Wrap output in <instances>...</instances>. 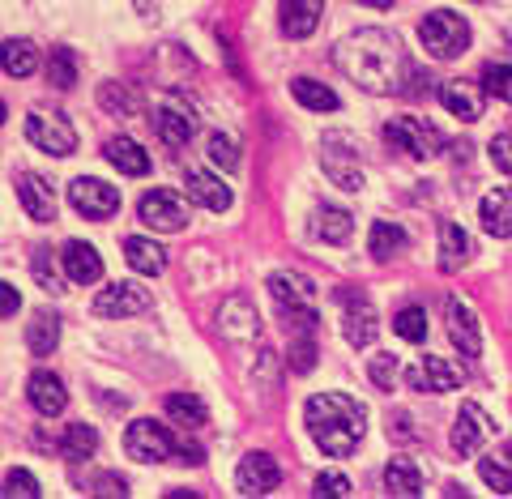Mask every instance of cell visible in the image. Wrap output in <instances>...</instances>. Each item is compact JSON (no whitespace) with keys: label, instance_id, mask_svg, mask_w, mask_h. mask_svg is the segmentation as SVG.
Here are the masks:
<instances>
[{"label":"cell","instance_id":"cell-1","mask_svg":"<svg viewBox=\"0 0 512 499\" xmlns=\"http://www.w3.org/2000/svg\"><path fill=\"white\" fill-rule=\"evenodd\" d=\"M333 64L367 94H397L410 77V60H406L402 39L380 26H367L359 35L342 39L333 47Z\"/></svg>","mask_w":512,"mask_h":499},{"label":"cell","instance_id":"cell-2","mask_svg":"<svg viewBox=\"0 0 512 499\" xmlns=\"http://www.w3.org/2000/svg\"><path fill=\"white\" fill-rule=\"evenodd\" d=\"M363 418L367 410L355 397L346 393H316L303 406V423H308V436L325 457H350L363 440Z\"/></svg>","mask_w":512,"mask_h":499},{"label":"cell","instance_id":"cell-3","mask_svg":"<svg viewBox=\"0 0 512 499\" xmlns=\"http://www.w3.org/2000/svg\"><path fill=\"white\" fill-rule=\"evenodd\" d=\"M419 39L436 60H457L470 47V22L461 18V13L431 9L427 18L419 22Z\"/></svg>","mask_w":512,"mask_h":499},{"label":"cell","instance_id":"cell-4","mask_svg":"<svg viewBox=\"0 0 512 499\" xmlns=\"http://www.w3.org/2000/svg\"><path fill=\"white\" fill-rule=\"evenodd\" d=\"M26 141L43 154L69 158L77 150V128L60 116V111H30L26 116Z\"/></svg>","mask_w":512,"mask_h":499},{"label":"cell","instance_id":"cell-5","mask_svg":"<svg viewBox=\"0 0 512 499\" xmlns=\"http://www.w3.org/2000/svg\"><path fill=\"white\" fill-rule=\"evenodd\" d=\"M384 141L410 158H436L440 154V133L419 116H393L384 124Z\"/></svg>","mask_w":512,"mask_h":499},{"label":"cell","instance_id":"cell-6","mask_svg":"<svg viewBox=\"0 0 512 499\" xmlns=\"http://www.w3.org/2000/svg\"><path fill=\"white\" fill-rule=\"evenodd\" d=\"M124 448L128 457L141 461V465H158L175 453V440L163 423H154V418H137V423H128L124 431Z\"/></svg>","mask_w":512,"mask_h":499},{"label":"cell","instance_id":"cell-7","mask_svg":"<svg viewBox=\"0 0 512 499\" xmlns=\"http://www.w3.org/2000/svg\"><path fill=\"white\" fill-rule=\"evenodd\" d=\"M90 312L99 320H124V316H141L150 312V291L137 282H116V286H103L99 295H94Z\"/></svg>","mask_w":512,"mask_h":499},{"label":"cell","instance_id":"cell-8","mask_svg":"<svg viewBox=\"0 0 512 499\" xmlns=\"http://www.w3.org/2000/svg\"><path fill=\"white\" fill-rule=\"evenodd\" d=\"M342 333H346V342L363 350V346H372L376 342V333H380V316L372 308V299H367L363 291H342Z\"/></svg>","mask_w":512,"mask_h":499},{"label":"cell","instance_id":"cell-9","mask_svg":"<svg viewBox=\"0 0 512 499\" xmlns=\"http://www.w3.org/2000/svg\"><path fill=\"white\" fill-rule=\"evenodd\" d=\"M137 218L146 222L150 231H163V235H171V231H184V222H188V205H184L180 192L154 188V192H146V197H141V205H137Z\"/></svg>","mask_w":512,"mask_h":499},{"label":"cell","instance_id":"cell-10","mask_svg":"<svg viewBox=\"0 0 512 499\" xmlns=\"http://www.w3.org/2000/svg\"><path fill=\"white\" fill-rule=\"evenodd\" d=\"M69 205H73L82 218L103 222V218H111V214L120 209V188L94 180V175H82V180L69 184Z\"/></svg>","mask_w":512,"mask_h":499},{"label":"cell","instance_id":"cell-11","mask_svg":"<svg viewBox=\"0 0 512 499\" xmlns=\"http://www.w3.org/2000/svg\"><path fill=\"white\" fill-rule=\"evenodd\" d=\"M355 141H350V133H329L325 137V158H320V163H325V175L338 188H346V192H359L367 180H363V167L355 163Z\"/></svg>","mask_w":512,"mask_h":499},{"label":"cell","instance_id":"cell-12","mask_svg":"<svg viewBox=\"0 0 512 499\" xmlns=\"http://www.w3.org/2000/svg\"><path fill=\"white\" fill-rule=\"evenodd\" d=\"M282 482V465L269 453H248L235 470V491L239 495H269Z\"/></svg>","mask_w":512,"mask_h":499},{"label":"cell","instance_id":"cell-13","mask_svg":"<svg viewBox=\"0 0 512 499\" xmlns=\"http://www.w3.org/2000/svg\"><path fill=\"white\" fill-rule=\"evenodd\" d=\"M444 320H448V342L466 354V359H478V354H483V333H478V316H474L470 303L448 299L444 303Z\"/></svg>","mask_w":512,"mask_h":499},{"label":"cell","instance_id":"cell-14","mask_svg":"<svg viewBox=\"0 0 512 499\" xmlns=\"http://www.w3.org/2000/svg\"><path fill=\"white\" fill-rule=\"evenodd\" d=\"M218 333L227 342H256L261 337V316L244 295H231L227 303L218 308Z\"/></svg>","mask_w":512,"mask_h":499},{"label":"cell","instance_id":"cell-15","mask_svg":"<svg viewBox=\"0 0 512 499\" xmlns=\"http://www.w3.org/2000/svg\"><path fill=\"white\" fill-rule=\"evenodd\" d=\"M269 295L282 312H303V308H316V286L312 278H303L295 269H278L269 273Z\"/></svg>","mask_w":512,"mask_h":499},{"label":"cell","instance_id":"cell-16","mask_svg":"<svg viewBox=\"0 0 512 499\" xmlns=\"http://www.w3.org/2000/svg\"><path fill=\"white\" fill-rule=\"evenodd\" d=\"M406 380H410V389H419V393H453L461 384V367L440 359V354H423V363L410 367Z\"/></svg>","mask_w":512,"mask_h":499},{"label":"cell","instance_id":"cell-17","mask_svg":"<svg viewBox=\"0 0 512 499\" xmlns=\"http://www.w3.org/2000/svg\"><path fill=\"white\" fill-rule=\"evenodd\" d=\"M487 436H491V418H487V410L478 406V401H466V406L457 410V423H453V448H457V457L478 453Z\"/></svg>","mask_w":512,"mask_h":499},{"label":"cell","instance_id":"cell-18","mask_svg":"<svg viewBox=\"0 0 512 499\" xmlns=\"http://www.w3.org/2000/svg\"><path fill=\"white\" fill-rule=\"evenodd\" d=\"M18 201H22V209H26V218H35V222H52V218H56V192H52V184H47L43 175H35V171L18 175Z\"/></svg>","mask_w":512,"mask_h":499},{"label":"cell","instance_id":"cell-19","mask_svg":"<svg viewBox=\"0 0 512 499\" xmlns=\"http://www.w3.org/2000/svg\"><path fill=\"white\" fill-rule=\"evenodd\" d=\"M26 397L43 418H56V414H64V406H69V389H64V380L56 372H35L30 376Z\"/></svg>","mask_w":512,"mask_h":499},{"label":"cell","instance_id":"cell-20","mask_svg":"<svg viewBox=\"0 0 512 499\" xmlns=\"http://www.w3.org/2000/svg\"><path fill=\"white\" fill-rule=\"evenodd\" d=\"M184 192L197 205H205V209H214V214H222V209H231V188L218 180L214 171H201V167H188V175H184Z\"/></svg>","mask_w":512,"mask_h":499},{"label":"cell","instance_id":"cell-21","mask_svg":"<svg viewBox=\"0 0 512 499\" xmlns=\"http://www.w3.org/2000/svg\"><path fill=\"white\" fill-rule=\"evenodd\" d=\"M60 261H64V273H69V282L77 286H94L103 278V256L94 252L90 244H82V239H69L60 252Z\"/></svg>","mask_w":512,"mask_h":499},{"label":"cell","instance_id":"cell-22","mask_svg":"<svg viewBox=\"0 0 512 499\" xmlns=\"http://www.w3.org/2000/svg\"><path fill=\"white\" fill-rule=\"evenodd\" d=\"M320 13H325V0H282V5H278L282 35H291V39H308L312 30L320 26Z\"/></svg>","mask_w":512,"mask_h":499},{"label":"cell","instance_id":"cell-23","mask_svg":"<svg viewBox=\"0 0 512 499\" xmlns=\"http://www.w3.org/2000/svg\"><path fill=\"white\" fill-rule=\"evenodd\" d=\"M440 103L448 116H457V120H483V90H478L474 82H444L440 86Z\"/></svg>","mask_w":512,"mask_h":499},{"label":"cell","instance_id":"cell-24","mask_svg":"<svg viewBox=\"0 0 512 499\" xmlns=\"http://www.w3.org/2000/svg\"><path fill=\"white\" fill-rule=\"evenodd\" d=\"M478 222L495 239H512V188H495L478 205Z\"/></svg>","mask_w":512,"mask_h":499},{"label":"cell","instance_id":"cell-25","mask_svg":"<svg viewBox=\"0 0 512 499\" xmlns=\"http://www.w3.org/2000/svg\"><path fill=\"white\" fill-rule=\"evenodd\" d=\"M154 133L167 141V146H188L192 133H197V116H192V107H163L154 111Z\"/></svg>","mask_w":512,"mask_h":499},{"label":"cell","instance_id":"cell-26","mask_svg":"<svg viewBox=\"0 0 512 499\" xmlns=\"http://www.w3.org/2000/svg\"><path fill=\"white\" fill-rule=\"evenodd\" d=\"M124 261L133 265L141 278H158V273L167 269V252L154 244V239H146V235H128L124 239Z\"/></svg>","mask_w":512,"mask_h":499},{"label":"cell","instance_id":"cell-27","mask_svg":"<svg viewBox=\"0 0 512 499\" xmlns=\"http://www.w3.org/2000/svg\"><path fill=\"white\" fill-rule=\"evenodd\" d=\"M384 491L389 495H402V499H414L423 495V470L414 465L410 457H393L384 465Z\"/></svg>","mask_w":512,"mask_h":499},{"label":"cell","instance_id":"cell-28","mask_svg":"<svg viewBox=\"0 0 512 499\" xmlns=\"http://www.w3.org/2000/svg\"><path fill=\"white\" fill-rule=\"evenodd\" d=\"M103 154H107V163L116 167L120 175H146L150 171V154L141 150L137 141H128V137H111L103 146Z\"/></svg>","mask_w":512,"mask_h":499},{"label":"cell","instance_id":"cell-29","mask_svg":"<svg viewBox=\"0 0 512 499\" xmlns=\"http://www.w3.org/2000/svg\"><path fill=\"white\" fill-rule=\"evenodd\" d=\"M0 69L9 77H30L39 69V47L30 39H5L0 43Z\"/></svg>","mask_w":512,"mask_h":499},{"label":"cell","instance_id":"cell-30","mask_svg":"<svg viewBox=\"0 0 512 499\" xmlns=\"http://www.w3.org/2000/svg\"><path fill=\"white\" fill-rule=\"evenodd\" d=\"M26 346L35 359H43V354H52L60 346V316L56 312H35L26 325Z\"/></svg>","mask_w":512,"mask_h":499},{"label":"cell","instance_id":"cell-31","mask_svg":"<svg viewBox=\"0 0 512 499\" xmlns=\"http://www.w3.org/2000/svg\"><path fill=\"white\" fill-rule=\"evenodd\" d=\"M350 231H355V218H350L346 209H338V205L316 209V218H312V235L316 239H325V244H346Z\"/></svg>","mask_w":512,"mask_h":499},{"label":"cell","instance_id":"cell-32","mask_svg":"<svg viewBox=\"0 0 512 499\" xmlns=\"http://www.w3.org/2000/svg\"><path fill=\"white\" fill-rule=\"evenodd\" d=\"M470 252H474L470 235L461 231L457 222H444V227H440V269H444V273H453L457 265H466V261H470Z\"/></svg>","mask_w":512,"mask_h":499},{"label":"cell","instance_id":"cell-33","mask_svg":"<svg viewBox=\"0 0 512 499\" xmlns=\"http://www.w3.org/2000/svg\"><path fill=\"white\" fill-rule=\"evenodd\" d=\"M167 418L171 423H180L184 431H197V427H205L210 410H205V401L197 393H171L167 397Z\"/></svg>","mask_w":512,"mask_h":499},{"label":"cell","instance_id":"cell-34","mask_svg":"<svg viewBox=\"0 0 512 499\" xmlns=\"http://www.w3.org/2000/svg\"><path fill=\"white\" fill-rule=\"evenodd\" d=\"M406 248V231L397 227V222H372V235H367V252L376 256V261H393L397 252Z\"/></svg>","mask_w":512,"mask_h":499},{"label":"cell","instance_id":"cell-35","mask_svg":"<svg viewBox=\"0 0 512 499\" xmlns=\"http://www.w3.org/2000/svg\"><path fill=\"white\" fill-rule=\"evenodd\" d=\"M60 453L69 461H86L99 453V431H94L90 423H69V431L60 436Z\"/></svg>","mask_w":512,"mask_h":499},{"label":"cell","instance_id":"cell-36","mask_svg":"<svg viewBox=\"0 0 512 499\" xmlns=\"http://www.w3.org/2000/svg\"><path fill=\"white\" fill-rule=\"evenodd\" d=\"M291 94H295V103L308 107V111H338V94H333L325 82H312V77H295Z\"/></svg>","mask_w":512,"mask_h":499},{"label":"cell","instance_id":"cell-37","mask_svg":"<svg viewBox=\"0 0 512 499\" xmlns=\"http://www.w3.org/2000/svg\"><path fill=\"white\" fill-rule=\"evenodd\" d=\"M99 103H103V111H111V116H137L141 111V90L128 86V82H107L99 90Z\"/></svg>","mask_w":512,"mask_h":499},{"label":"cell","instance_id":"cell-38","mask_svg":"<svg viewBox=\"0 0 512 499\" xmlns=\"http://www.w3.org/2000/svg\"><path fill=\"white\" fill-rule=\"evenodd\" d=\"M47 82L56 90H73L77 86V56L73 47H52V60H47Z\"/></svg>","mask_w":512,"mask_h":499},{"label":"cell","instance_id":"cell-39","mask_svg":"<svg viewBox=\"0 0 512 499\" xmlns=\"http://www.w3.org/2000/svg\"><path fill=\"white\" fill-rule=\"evenodd\" d=\"M393 333L402 342H427V312L423 308H402L393 316Z\"/></svg>","mask_w":512,"mask_h":499},{"label":"cell","instance_id":"cell-40","mask_svg":"<svg viewBox=\"0 0 512 499\" xmlns=\"http://www.w3.org/2000/svg\"><path fill=\"white\" fill-rule=\"evenodd\" d=\"M478 478H483L495 495H512V470L500 457H483V461H478Z\"/></svg>","mask_w":512,"mask_h":499},{"label":"cell","instance_id":"cell-41","mask_svg":"<svg viewBox=\"0 0 512 499\" xmlns=\"http://www.w3.org/2000/svg\"><path fill=\"white\" fill-rule=\"evenodd\" d=\"M483 90L491 99L512 103V64H487L483 69Z\"/></svg>","mask_w":512,"mask_h":499},{"label":"cell","instance_id":"cell-42","mask_svg":"<svg viewBox=\"0 0 512 499\" xmlns=\"http://www.w3.org/2000/svg\"><path fill=\"white\" fill-rule=\"evenodd\" d=\"M30 269H35V282L43 286L47 295H60V291H64V278H60V269L52 265V252H47V248H39V252H35V261H30Z\"/></svg>","mask_w":512,"mask_h":499},{"label":"cell","instance_id":"cell-43","mask_svg":"<svg viewBox=\"0 0 512 499\" xmlns=\"http://www.w3.org/2000/svg\"><path fill=\"white\" fill-rule=\"evenodd\" d=\"M0 495H5V499H39L43 491H39V478L30 470H13L5 478V491H0Z\"/></svg>","mask_w":512,"mask_h":499},{"label":"cell","instance_id":"cell-44","mask_svg":"<svg viewBox=\"0 0 512 499\" xmlns=\"http://www.w3.org/2000/svg\"><path fill=\"white\" fill-rule=\"evenodd\" d=\"M291 367H295V372H312V367H316V333H295Z\"/></svg>","mask_w":512,"mask_h":499},{"label":"cell","instance_id":"cell-45","mask_svg":"<svg viewBox=\"0 0 512 499\" xmlns=\"http://www.w3.org/2000/svg\"><path fill=\"white\" fill-rule=\"evenodd\" d=\"M397 372H402V363H397V354H372V363H367V376H372L380 389H393Z\"/></svg>","mask_w":512,"mask_h":499},{"label":"cell","instance_id":"cell-46","mask_svg":"<svg viewBox=\"0 0 512 499\" xmlns=\"http://www.w3.org/2000/svg\"><path fill=\"white\" fill-rule=\"evenodd\" d=\"M210 163L222 167V171H235V167H239V146H235L231 137L214 133V137H210Z\"/></svg>","mask_w":512,"mask_h":499},{"label":"cell","instance_id":"cell-47","mask_svg":"<svg viewBox=\"0 0 512 499\" xmlns=\"http://www.w3.org/2000/svg\"><path fill=\"white\" fill-rule=\"evenodd\" d=\"M312 495H320V499H346L350 495V478L346 474H320Z\"/></svg>","mask_w":512,"mask_h":499},{"label":"cell","instance_id":"cell-48","mask_svg":"<svg viewBox=\"0 0 512 499\" xmlns=\"http://www.w3.org/2000/svg\"><path fill=\"white\" fill-rule=\"evenodd\" d=\"M491 163H495V171L512 175V133H500L491 141Z\"/></svg>","mask_w":512,"mask_h":499},{"label":"cell","instance_id":"cell-49","mask_svg":"<svg viewBox=\"0 0 512 499\" xmlns=\"http://www.w3.org/2000/svg\"><path fill=\"white\" fill-rule=\"evenodd\" d=\"M22 308V295H18V286H9V282H0V320H9V316H18Z\"/></svg>","mask_w":512,"mask_h":499},{"label":"cell","instance_id":"cell-50","mask_svg":"<svg viewBox=\"0 0 512 499\" xmlns=\"http://www.w3.org/2000/svg\"><path fill=\"white\" fill-rule=\"evenodd\" d=\"M94 495H128V482H124V478H116V474H107V478H99V487H94Z\"/></svg>","mask_w":512,"mask_h":499},{"label":"cell","instance_id":"cell-51","mask_svg":"<svg viewBox=\"0 0 512 499\" xmlns=\"http://www.w3.org/2000/svg\"><path fill=\"white\" fill-rule=\"evenodd\" d=\"M180 453H184V461H188V465H201V461H205V453H201V448H197V444H184V448H180Z\"/></svg>","mask_w":512,"mask_h":499},{"label":"cell","instance_id":"cell-52","mask_svg":"<svg viewBox=\"0 0 512 499\" xmlns=\"http://www.w3.org/2000/svg\"><path fill=\"white\" fill-rule=\"evenodd\" d=\"M359 5H372V9H389L393 0H359Z\"/></svg>","mask_w":512,"mask_h":499},{"label":"cell","instance_id":"cell-53","mask_svg":"<svg viewBox=\"0 0 512 499\" xmlns=\"http://www.w3.org/2000/svg\"><path fill=\"white\" fill-rule=\"evenodd\" d=\"M5 116H9V107H5V103H0V124H5Z\"/></svg>","mask_w":512,"mask_h":499},{"label":"cell","instance_id":"cell-54","mask_svg":"<svg viewBox=\"0 0 512 499\" xmlns=\"http://www.w3.org/2000/svg\"><path fill=\"white\" fill-rule=\"evenodd\" d=\"M504 457H508V461H512V444H508V448H504Z\"/></svg>","mask_w":512,"mask_h":499}]
</instances>
